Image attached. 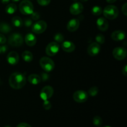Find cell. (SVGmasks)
<instances>
[{
    "label": "cell",
    "mask_w": 127,
    "mask_h": 127,
    "mask_svg": "<svg viewBox=\"0 0 127 127\" xmlns=\"http://www.w3.org/2000/svg\"><path fill=\"white\" fill-rule=\"evenodd\" d=\"M9 85L14 89H20L26 84V78L24 74L19 72L12 73L9 79Z\"/></svg>",
    "instance_id": "obj_1"
},
{
    "label": "cell",
    "mask_w": 127,
    "mask_h": 127,
    "mask_svg": "<svg viewBox=\"0 0 127 127\" xmlns=\"http://www.w3.org/2000/svg\"><path fill=\"white\" fill-rule=\"evenodd\" d=\"M102 12L105 18L109 19H115L119 16V9L114 5L106 6L102 11Z\"/></svg>",
    "instance_id": "obj_2"
},
{
    "label": "cell",
    "mask_w": 127,
    "mask_h": 127,
    "mask_svg": "<svg viewBox=\"0 0 127 127\" xmlns=\"http://www.w3.org/2000/svg\"><path fill=\"white\" fill-rule=\"evenodd\" d=\"M40 64L42 69L47 73L52 71L55 68L54 62L51 58L46 57L41 58L40 60Z\"/></svg>",
    "instance_id": "obj_3"
},
{
    "label": "cell",
    "mask_w": 127,
    "mask_h": 127,
    "mask_svg": "<svg viewBox=\"0 0 127 127\" xmlns=\"http://www.w3.org/2000/svg\"><path fill=\"white\" fill-rule=\"evenodd\" d=\"M19 10L23 14H31L33 12V6L29 0H23L19 4Z\"/></svg>",
    "instance_id": "obj_4"
},
{
    "label": "cell",
    "mask_w": 127,
    "mask_h": 127,
    "mask_svg": "<svg viewBox=\"0 0 127 127\" xmlns=\"http://www.w3.org/2000/svg\"><path fill=\"white\" fill-rule=\"evenodd\" d=\"M9 43L12 47H20L23 43V37L19 33H12L9 37Z\"/></svg>",
    "instance_id": "obj_5"
},
{
    "label": "cell",
    "mask_w": 127,
    "mask_h": 127,
    "mask_svg": "<svg viewBox=\"0 0 127 127\" xmlns=\"http://www.w3.org/2000/svg\"><path fill=\"white\" fill-rule=\"evenodd\" d=\"M47 24L44 21H39L32 25V30L35 33H42L47 29Z\"/></svg>",
    "instance_id": "obj_6"
},
{
    "label": "cell",
    "mask_w": 127,
    "mask_h": 127,
    "mask_svg": "<svg viewBox=\"0 0 127 127\" xmlns=\"http://www.w3.org/2000/svg\"><path fill=\"white\" fill-rule=\"evenodd\" d=\"M60 49V45L57 42H53L50 43L46 47L45 52L47 55L50 57H53L57 55Z\"/></svg>",
    "instance_id": "obj_7"
},
{
    "label": "cell",
    "mask_w": 127,
    "mask_h": 127,
    "mask_svg": "<svg viewBox=\"0 0 127 127\" xmlns=\"http://www.w3.org/2000/svg\"><path fill=\"white\" fill-rule=\"evenodd\" d=\"M112 55L117 60H123L127 57V50L124 47H117L113 50Z\"/></svg>",
    "instance_id": "obj_8"
},
{
    "label": "cell",
    "mask_w": 127,
    "mask_h": 127,
    "mask_svg": "<svg viewBox=\"0 0 127 127\" xmlns=\"http://www.w3.org/2000/svg\"><path fill=\"white\" fill-rule=\"evenodd\" d=\"M88 99V95L86 92L84 91H77L73 94V99L76 102L83 103L85 102Z\"/></svg>",
    "instance_id": "obj_9"
},
{
    "label": "cell",
    "mask_w": 127,
    "mask_h": 127,
    "mask_svg": "<svg viewBox=\"0 0 127 127\" xmlns=\"http://www.w3.org/2000/svg\"><path fill=\"white\" fill-rule=\"evenodd\" d=\"M53 94V89L52 87L50 86H46L40 92V97L42 100H48L50 98L52 97Z\"/></svg>",
    "instance_id": "obj_10"
},
{
    "label": "cell",
    "mask_w": 127,
    "mask_h": 127,
    "mask_svg": "<svg viewBox=\"0 0 127 127\" xmlns=\"http://www.w3.org/2000/svg\"><path fill=\"white\" fill-rule=\"evenodd\" d=\"M100 50V45L97 42H93L91 43L88 48V53L90 56L94 57L99 54Z\"/></svg>",
    "instance_id": "obj_11"
},
{
    "label": "cell",
    "mask_w": 127,
    "mask_h": 127,
    "mask_svg": "<svg viewBox=\"0 0 127 127\" xmlns=\"http://www.w3.org/2000/svg\"><path fill=\"white\" fill-rule=\"evenodd\" d=\"M83 9L84 7L81 2H75L71 5L69 11L73 15H78L83 12Z\"/></svg>",
    "instance_id": "obj_12"
},
{
    "label": "cell",
    "mask_w": 127,
    "mask_h": 127,
    "mask_svg": "<svg viewBox=\"0 0 127 127\" xmlns=\"http://www.w3.org/2000/svg\"><path fill=\"white\" fill-rule=\"evenodd\" d=\"M19 60V57L18 53L16 52H11L8 53L7 56V61L10 64L15 65L18 63Z\"/></svg>",
    "instance_id": "obj_13"
},
{
    "label": "cell",
    "mask_w": 127,
    "mask_h": 127,
    "mask_svg": "<svg viewBox=\"0 0 127 127\" xmlns=\"http://www.w3.org/2000/svg\"><path fill=\"white\" fill-rule=\"evenodd\" d=\"M97 26L98 29L103 32L106 31L109 28L108 21H107L106 19L104 17H100L97 20Z\"/></svg>",
    "instance_id": "obj_14"
},
{
    "label": "cell",
    "mask_w": 127,
    "mask_h": 127,
    "mask_svg": "<svg viewBox=\"0 0 127 127\" xmlns=\"http://www.w3.org/2000/svg\"><path fill=\"white\" fill-rule=\"evenodd\" d=\"M79 26V21L77 19H72L71 20L68 22L67 24V29L69 32H74L78 29Z\"/></svg>",
    "instance_id": "obj_15"
},
{
    "label": "cell",
    "mask_w": 127,
    "mask_h": 127,
    "mask_svg": "<svg viewBox=\"0 0 127 127\" xmlns=\"http://www.w3.org/2000/svg\"><path fill=\"white\" fill-rule=\"evenodd\" d=\"M125 37H126V34H125V32L120 31V30L114 31L111 35V38L115 41L123 40L125 38Z\"/></svg>",
    "instance_id": "obj_16"
},
{
    "label": "cell",
    "mask_w": 127,
    "mask_h": 127,
    "mask_svg": "<svg viewBox=\"0 0 127 127\" xmlns=\"http://www.w3.org/2000/svg\"><path fill=\"white\" fill-rule=\"evenodd\" d=\"M62 49L66 52L71 53L75 50V45L70 41H64L62 43Z\"/></svg>",
    "instance_id": "obj_17"
},
{
    "label": "cell",
    "mask_w": 127,
    "mask_h": 127,
    "mask_svg": "<svg viewBox=\"0 0 127 127\" xmlns=\"http://www.w3.org/2000/svg\"><path fill=\"white\" fill-rule=\"evenodd\" d=\"M25 42L27 45L29 47H32L35 45L37 42V38L33 33H29L25 37Z\"/></svg>",
    "instance_id": "obj_18"
},
{
    "label": "cell",
    "mask_w": 127,
    "mask_h": 127,
    "mask_svg": "<svg viewBox=\"0 0 127 127\" xmlns=\"http://www.w3.org/2000/svg\"><path fill=\"white\" fill-rule=\"evenodd\" d=\"M41 78L39 75L36 74H32L29 76L28 81L31 84L37 85L41 82Z\"/></svg>",
    "instance_id": "obj_19"
},
{
    "label": "cell",
    "mask_w": 127,
    "mask_h": 127,
    "mask_svg": "<svg viewBox=\"0 0 127 127\" xmlns=\"http://www.w3.org/2000/svg\"><path fill=\"white\" fill-rule=\"evenodd\" d=\"M22 57L26 62H31L33 60V55L29 51H24L22 54Z\"/></svg>",
    "instance_id": "obj_20"
},
{
    "label": "cell",
    "mask_w": 127,
    "mask_h": 127,
    "mask_svg": "<svg viewBox=\"0 0 127 127\" xmlns=\"http://www.w3.org/2000/svg\"><path fill=\"white\" fill-rule=\"evenodd\" d=\"M11 31V27L6 22H1L0 23V32L2 33H9Z\"/></svg>",
    "instance_id": "obj_21"
},
{
    "label": "cell",
    "mask_w": 127,
    "mask_h": 127,
    "mask_svg": "<svg viewBox=\"0 0 127 127\" xmlns=\"http://www.w3.org/2000/svg\"><path fill=\"white\" fill-rule=\"evenodd\" d=\"M16 10H17V6L13 3L9 4L8 5L6 6V9H5L6 13L9 14H12L16 12Z\"/></svg>",
    "instance_id": "obj_22"
},
{
    "label": "cell",
    "mask_w": 127,
    "mask_h": 127,
    "mask_svg": "<svg viewBox=\"0 0 127 127\" xmlns=\"http://www.w3.org/2000/svg\"><path fill=\"white\" fill-rule=\"evenodd\" d=\"M12 24L16 27H21L23 25L22 19L19 16H15L12 19Z\"/></svg>",
    "instance_id": "obj_23"
},
{
    "label": "cell",
    "mask_w": 127,
    "mask_h": 127,
    "mask_svg": "<svg viewBox=\"0 0 127 127\" xmlns=\"http://www.w3.org/2000/svg\"><path fill=\"white\" fill-rule=\"evenodd\" d=\"M91 12L94 16H100L102 13V9L99 6H95L92 8Z\"/></svg>",
    "instance_id": "obj_24"
},
{
    "label": "cell",
    "mask_w": 127,
    "mask_h": 127,
    "mask_svg": "<svg viewBox=\"0 0 127 127\" xmlns=\"http://www.w3.org/2000/svg\"><path fill=\"white\" fill-rule=\"evenodd\" d=\"M93 124L95 125V127H100L102 124V119L99 116H95L93 118Z\"/></svg>",
    "instance_id": "obj_25"
},
{
    "label": "cell",
    "mask_w": 127,
    "mask_h": 127,
    "mask_svg": "<svg viewBox=\"0 0 127 127\" xmlns=\"http://www.w3.org/2000/svg\"><path fill=\"white\" fill-rule=\"evenodd\" d=\"M98 92H99L98 88H97V87H92L88 91V94L91 96H95L98 94Z\"/></svg>",
    "instance_id": "obj_26"
},
{
    "label": "cell",
    "mask_w": 127,
    "mask_h": 127,
    "mask_svg": "<svg viewBox=\"0 0 127 127\" xmlns=\"http://www.w3.org/2000/svg\"><path fill=\"white\" fill-rule=\"evenodd\" d=\"M95 40H96L97 43L99 44H103L105 42V37L103 35L98 34L95 37Z\"/></svg>",
    "instance_id": "obj_27"
},
{
    "label": "cell",
    "mask_w": 127,
    "mask_h": 127,
    "mask_svg": "<svg viewBox=\"0 0 127 127\" xmlns=\"http://www.w3.org/2000/svg\"><path fill=\"white\" fill-rule=\"evenodd\" d=\"M54 39L57 43H61V42H63V39H64V37H63V35L61 33H57L55 35Z\"/></svg>",
    "instance_id": "obj_28"
},
{
    "label": "cell",
    "mask_w": 127,
    "mask_h": 127,
    "mask_svg": "<svg viewBox=\"0 0 127 127\" xmlns=\"http://www.w3.org/2000/svg\"><path fill=\"white\" fill-rule=\"evenodd\" d=\"M24 24L27 27H31L32 24V19L31 18H26V19L24 21Z\"/></svg>",
    "instance_id": "obj_29"
},
{
    "label": "cell",
    "mask_w": 127,
    "mask_h": 127,
    "mask_svg": "<svg viewBox=\"0 0 127 127\" xmlns=\"http://www.w3.org/2000/svg\"><path fill=\"white\" fill-rule=\"evenodd\" d=\"M51 0H37V2L39 4L40 6H45L50 4Z\"/></svg>",
    "instance_id": "obj_30"
},
{
    "label": "cell",
    "mask_w": 127,
    "mask_h": 127,
    "mask_svg": "<svg viewBox=\"0 0 127 127\" xmlns=\"http://www.w3.org/2000/svg\"><path fill=\"white\" fill-rule=\"evenodd\" d=\"M43 107L45 110H49L52 107V104L48 100H44V102L43 104Z\"/></svg>",
    "instance_id": "obj_31"
},
{
    "label": "cell",
    "mask_w": 127,
    "mask_h": 127,
    "mask_svg": "<svg viewBox=\"0 0 127 127\" xmlns=\"http://www.w3.org/2000/svg\"><path fill=\"white\" fill-rule=\"evenodd\" d=\"M31 17H32V19L33 21H37L40 18V14L37 12H33L31 14Z\"/></svg>",
    "instance_id": "obj_32"
},
{
    "label": "cell",
    "mask_w": 127,
    "mask_h": 127,
    "mask_svg": "<svg viewBox=\"0 0 127 127\" xmlns=\"http://www.w3.org/2000/svg\"><path fill=\"white\" fill-rule=\"evenodd\" d=\"M40 76L41 79H42L44 81L49 79V75L47 73H47H41V76Z\"/></svg>",
    "instance_id": "obj_33"
},
{
    "label": "cell",
    "mask_w": 127,
    "mask_h": 127,
    "mask_svg": "<svg viewBox=\"0 0 127 127\" xmlns=\"http://www.w3.org/2000/svg\"><path fill=\"white\" fill-rule=\"evenodd\" d=\"M6 37L2 33H0V45H3L6 43Z\"/></svg>",
    "instance_id": "obj_34"
},
{
    "label": "cell",
    "mask_w": 127,
    "mask_h": 127,
    "mask_svg": "<svg viewBox=\"0 0 127 127\" xmlns=\"http://www.w3.org/2000/svg\"><path fill=\"white\" fill-rule=\"evenodd\" d=\"M7 51V47L4 45H0V54L4 53Z\"/></svg>",
    "instance_id": "obj_35"
},
{
    "label": "cell",
    "mask_w": 127,
    "mask_h": 127,
    "mask_svg": "<svg viewBox=\"0 0 127 127\" xmlns=\"http://www.w3.org/2000/svg\"><path fill=\"white\" fill-rule=\"evenodd\" d=\"M122 12L124 14L125 16H127V4L125 3L124 5H123L122 7Z\"/></svg>",
    "instance_id": "obj_36"
},
{
    "label": "cell",
    "mask_w": 127,
    "mask_h": 127,
    "mask_svg": "<svg viewBox=\"0 0 127 127\" xmlns=\"http://www.w3.org/2000/svg\"><path fill=\"white\" fill-rule=\"evenodd\" d=\"M16 127H32L29 124H27V123H21V124H18Z\"/></svg>",
    "instance_id": "obj_37"
},
{
    "label": "cell",
    "mask_w": 127,
    "mask_h": 127,
    "mask_svg": "<svg viewBox=\"0 0 127 127\" xmlns=\"http://www.w3.org/2000/svg\"><path fill=\"white\" fill-rule=\"evenodd\" d=\"M122 74H124L125 76H127V66L125 65V66L124 67V68L122 69Z\"/></svg>",
    "instance_id": "obj_38"
},
{
    "label": "cell",
    "mask_w": 127,
    "mask_h": 127,
    "mask_svg": "<svg viewBox=\"0 0 127 127\" xmlns=\"http://www.w3.org/2000/svg\"><path fill=\"white\" fill-rule=\"evenodd\" d=\"M9 1L10 0H1V2L2 4H8Z\"/></svg>",
    "instance_id": "obj_39"
},
{
    "label": "cell",
    "mask_w": 127,
    "mask_h": 127,
    "mask_svg": "<svg viewBox=\"0 0 127 127\" xmlns=\"http://www.w3.org/2000/svg\"><path fill=\"white\" fill-rule=\"evenodd\" d=\"M117 0H106L107 2H109V3H114V2H115Z\"/></svg>",
    "instance_id": "obj_40"
},
{
    "label": "cell",
    "mask_w": 127,
    "mask_h": 127,
    "mask_svg": "<svg viewBox=\"0 0 127 127\" xmlns=\"http://www.w3.org/2000/svg\"><path fill=\"white\" fill-rule=\"evenodd\" d=\"M13 1H14V2H18L19 1H20V0H12Z\"/></svg>",
    "instance_id": "obj_41"
},
{
    "label": "cell",
    "mask_w": 127,
    "mask_h": 127,
    "mask_svg": "<svg viewBox=\"0 0 127 127\" xmlns=\"http://www.w3.org/2000/svg\"><path fill=\"white\" fill-rule=\"evenodd\" d=\"M81 1H83V2H86V1H88V0H81Z\"/></svg>",
    "instance_id": "obj_42"
},
{
    "label": "cell",
    "mask_w": 127,
    "mask_h": 127,
    "mask_svg": "<svg viewBox=\"0 0 127 127\" xmlns=\"http://www.w3.org/2000/svg\"><path fill=\"white\" fill-rule=\"evenodd\" d=\"M5 127H11V126H9V125H7V126H6Z\"/></svg>",
    "instance_id": "obj_43"
},
{
    "label": "cell",
    "mask_w": 127,
    "mask_h": 127,
    "mask_svg": "<svg viewBox=\"0 0 127 127\" xmlns=\"http://www.w3.org/2000/svg\"><path fill=\"white\" fill-rule=\"evenodd\" d=\"M110 127V126H105V127Z\"/></svg>",
    "instance_id": "obj_44"
},
{
    "label": "cell",
    "mask_w": 127,
    "mask_h": 127,
    "mask_svg": "<svg viewBox=\"0 0 127 127\" xmlns=\"http://www.w3.org/2000/svg\"><path fill=\"white\" fill-rule=\"evenodd\" d=\"M74 1H78V0H74Z\"/></svg>",
    "instance_id": "obj_45"
}]
</instances>
